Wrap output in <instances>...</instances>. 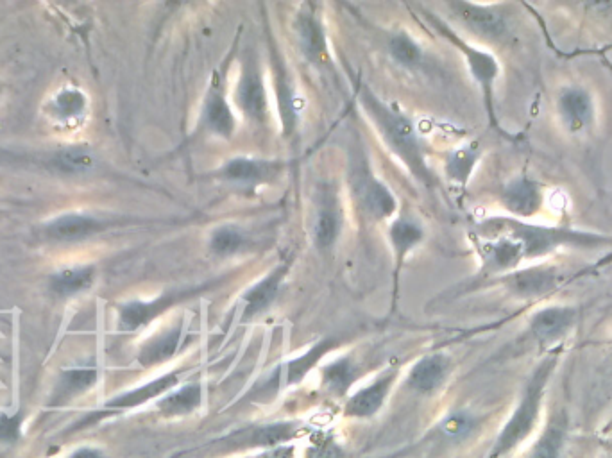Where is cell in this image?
Masks as SVG:
<instances>
[{"instance_id":"6da1fadb","label":"cell","mask_w":612,"mask_h":458,"mask_svg":"<svg viewBox=\"0 0 612 458\" xmlns=\"http://www.w3.org/2000/svg\"><path fill=\"white\" fill-rule=\"evenodd\" d=\"M489 228L502 233L518 249L521 263L544 260L562 249L573 251H609L612 235L570 226H546L514 217H494L485 221Z\"/></svg>"},{"instance_id":"7a4b0ae2","label":"cell","mask_w":612,"mask_h":458,"mask_svg":"<svg viewBox=\"0 0 612 458\" xmlns=\"http://www.w3.org/2000/svg\"><path fill=\"white\" fill-rule=\"evenodd\" d=\"M561 360V351L555 349L550 351L546 357L536 365V369L530 374L521 396H519L518 407L512 412L507 425L503 426L502 433L498 435L491 458H503L510 451L516 450L521 442L527 439L530 433L536 430L539 417L543 412L544 396L548 391V383L552 380L553 373Z\"/></svg>"},{"instance_id":"3957f363","label":"cell","mask_w":612,"mask_h":458,"mask_svg":"<svg viewBox=\"0 0 612 458\" xmlns=\"http://www.w3.org/2000/svg\"><path fill=\"white\" fill-rule=\"evenodd\" d=\"M364 104L371 113V117L380 126L382 135L385 136L387 144L391 145L392 151L400 156L403 162L407 163L410 170L416 174L417 178L428 181V170H426L425 160L421 144L417 140L414 126L410 120L405 119L400 113L392 111L389 106H385L378 101L371 92L364 94Z\"/></svg>"},{"instance_id":"277c9868","label":"cell","mask_w":612,"mask_h":458,"mask_svg":"<svg viewBox=\"0 0 612 458\" xmlns=\"http://www.w3.org/2000/svg\"><path fill=\"white\" fill-rule=\"evenodd\" d=\"M434 24L435 27L439 29V33L444 34V36L464 54L466 63H468L469 72H471V76H473V79H475L478 86H480L482 95H484L485 110H487V115H489L491 126H493L496 131H500L502 135L507 136V133H505L502 126H500L498 115H496V110H494V85H496V79L500 77V63L496 61V58H494L491 52L476 49L471 43L462 40L459 34L450 31V29L444 26L442 22H439V20H434Z\"/></svg>"},{"instance_id":"5b68a950","label":"cell","mask_w":612,"mask_h":458,"mask_svg":"<svg viewBox=\"0 0 612 458\" xmlns=\"http://www.w3.org/2000/svg\"><path fill=\"white\" fill-rule=\"evenodd\" d=\"M570 271L559 265L536 263L527 269L509 272L502 276V285L510 296L523 301H537L550 296L555 290L562 289L570 281Z\"/></svg>"},{"instance_id":"8992f818","label":"cell","mask_w":612,"mask_h":458,"mask_svg":"<svg viewBox=\"0 0 612 458\" xmlns=\"http://www.w3.org/2000/svg\"><path fill=\"white\" fill-rule=\"evenodd\" d=\"M562 129L571 136H580L595 128L598 106L593 92L584 85L562 86L555 101Z\"/></svg>"},{"instance_id":"52a82bcc","label":"cell","mask_w":612,"mask_h":458,"mask_svg":"<svg viewBox=\"0 0 612 458\" xmlns=\"http://www.w3.org/2000/svg\"><path fill=\"white\" fill-rule=\"evenodd\" d=\"M578 323V310L570 305H548L539 308L528 321V331L537 346L555 351Z\"/></svg>"},{"instance_id":"ba28073f","label":"cell","mask_w":612,"mask_h":458,"mask_svg":"<svg viewBox=\"0 0 612 458\" xmlns=\"http://www.w3.org/2000/svg\"><path fill=\"white\" fill-rule=\"evenodd\" d=\"M453 15L459 18L469 31L480 38L500 42L509 34V15L502 6H482L473 2H451Z\"/></svg>"},{"instance_id":"9c48e42d","label":"cell","mask_w":612,"mask_h":458,"mask_svg":"<svg viewBox=\"0 0 612 458\" xmlns=\"http://www.w3.org/2000/svg\"><path fill=\"white\" fill-rule=\"evenodd\" d=\"M500 199L509 217L530 221L544 208V188L536 179L518 176L503 187Z\"/></svg>"},{"instance_id":"30bf717a","label":"cell","mask_w":612,"mask_h":458,"mask_svg":"<svg viewBox=\"0 0 612 458\" xmlns=\"http://www.w3.org/2000/svg\"><path fill=\"white\" fill-rule=\"evenodd\" d=\"M570 430V419L564 410H555L527 458H561Z\"/></svg>"},{"instance_id":"8fae6325","label":"cell","mask_w":612,"mask_h":458,"mask_svg":"<svg viewBox=\"0 0 612 458\" xmlns=\"http://www.w3.org/2000/svg\"><path fill=\"white\" fill-rule=\"evenodd\" d=\"M448 374H450V360L442 355H434L417 362L410 373L408 383L416 391L432 392L446 382Z\"/></svg>"},{"instance_id":"7c38bea8","label":"cell","mask_w":612,"mask_h":458,"mask_svg":"<svg viewBox=\"0 0 612 458\" xmlns=\"http://www.w3.org/2000/svg\"><path fill=\"white\" fill-rule=\"evenodd\" d=\"M394 376L396 374L387 373L380 380L371 383L364 391L357 392L353 398L349 399L346 414L351 417H371L376 414L387 398V392L391 389Z\"/></svg>"},{"instance_id":"4fadbf2b","label":"cell","mask_w":612,"mask_h":458,"mask_svg":"<svg viewBox=\"0 0 612 458\" xmlns=\"http://www.w3.org/2000/svg\"><path fill=\"white\" fill-rule=\"evenodd\" d=\"M174 301H176V296L160 297V299L151 301V303L131 301L128 305L120 308V330L135 331L142 328L145 324L151 323L154 317L162 314L163 310H167Z\"/></svg>"},{"instance_id":"5bb4252c","label":"cell","mask_w":612,"mask_h":458,"mask_svg":"<svg viewBox=\"0 0 612 458\" xmlns=\"http://www.w3.org/2000/svg\"><path fill=\"white\" fill-rule=\"evenodd\" d=\"M238 104L247 117L262 120L267 110V97H265L264 83L258 76L255 68L244 72L238 85Z\"/></svg>"},{"instance_id":"9a60e30c","label":"cell","mask_w":612,"mask_h":458,"mask_svg":"<svg viewBox=\"0 0 612 458\" xmlns=\"http://www.w3.org/2000/svg\"><path fill=\"white\" fill-rule=\"evenodd\" d=\"M285 274H287V267H278L267 278H264L260 283H256L253 289L247 290L246 296H244V301H246L244 315H246V319L255 317L272 305Z\"/></svg>"},{"instance_id":"2e32d148","label":"cell","mask_w":612,"mask_h":458,"mask_svg":"<svg viewBox=\"0 0 612 458\" xmlns=\"http://www.w3.org/2000/svg\"><path fill=\"white\" fill-rule=\"evenodd\" d=\"M299 42L308 60L317 65L328 63V45L324 38L323 26L312 15H303L298 22Z\"/></svg>"},{"instance_id":"e0dca14e","label":"cell","mask_w":612,"mask_h":458,"mask_svg":"<svg viewBox=\"0 0 612 458\" xmlns=\"http://www.w3.org/2000/svg\"><path fill=\"white\" fill-rule=\"evenodd\" d=\"M99 229V222L88 217V215H77V213H70V215H63L60 219L52 221L47 226V233L56 240H79V238L88 237Z\"/></svg>"},{"instance_id":"ac0fdd59","label":"cell","mask_w":612,"mask_h":458,"mask_svg":"<svg viewBox=\"0 0 612 458\" xmlns=\"http://www.w3.org/2000/svg\"><path fill=\"white\" fill-rule=\"evenodd\" d=\"M95 382H97V371L95 369H72V371H67V373L61 374L52 403L54 405L68 403L70 399H74L79 394L92 389Z\"/></svg>"},{"instance_id":"d6986e66","label":"cell","mask_w":612,"mask_h":458,"mask_svg":"<svg viewBox=\"0 0 612 458\" xmlns=\"http://www.w3.org/2000/svg\"><path fill=\"white\" fill-rule=\"evenodd\" d=\"M178 382V374H167V376H163V378H158V380H154V382L147 383V385L140 387V389L126 392V394H122L119 398L111 399L110 407L133 408L138 407V405H144L149 399L158 398V396H162L163 392L170 391Z\"/></svg>"},{"instance_id":"ffe728a7","label":"cell","mask_w":612,"mask_h":458,"mask_svg":"<svg viewBox=\"0 0 612 458\" xmlns=\"http://www.w3.org/2000/svg\"><path fill=\"white\" fill-rule=\"evenodd\" d=\"M201 398H203L201 385L190 383L178 392L170 394L169 398L160 401V410L169 417L188 416L196 412L197 407L201 405Z\"/></svg>"},{"instance_id":"44dd1931","label":"cell","mask_w":612,"mask_h":458,"mask_svg":"<svg viewBox=\"0 0 612 458\" xmlns=\"http://www.w3.org/2000/svg\"><path fill=\"white\" fill-rule=\"evenodd\" d=\"M92 281H94V269L90 267L65 269L52 276L51 289L56 296H74L77 292L88 289Z\"/></svg>"},{"instance_id":"7402d4cb","label":"cell","mask_w":612,"mask_h":458,"mask_svg":"<svg viewBox=\"0 0 612 458\" xmlns=\"http://www.w3.org/2000/svg\"><path fill=\"white\" fill-rule=\"evenodd\" d=\"M276 172H278V165H274V163L238 158V160H233L226 165L224 176L233 179V181L256 183V181H265V179L271 178Z\"/></svg>"},{"instance_id":"603a6c76","label":"cell","mask_w":612,"mask_h":458,"mask_svg":"<svg viewBox=\"0 0 612 458\" xmlns=\"http://www.w3.org/2000/svg\"><path fill=\"white\" fill-rule=\"evenodd\" d=\"M206 122L217 135L221 136H231L233 129H235V119H233L230 106H228V102L224 101V97L217 92L208 95Z\"/></svg>"},{"instance_id":"cb8c5ba5","label":"cell","mask_w":612,"mask_h":458,"mask_svg":"<svg viewBox=\"0 0 612 458\" xmlns=\"http://www.w3.org/2000/svg\"><path fill=\"white\" fill-rule=\"evenodd\" d=\"M179 339H181V328H174L162 337H158L142 349L140 362L149 367V365L162 364L165 360H169L178 351Z\"/></svg>"},{"instance_id":"d4e9b609","label":"cell","mask_w":612,"mask_h":458,"mask_svg":"<svg viewBox=\"0 0 612 458\" xmlns=\"http://www.w3.org/2000/svg\"><path fill=\"white\" fill-rule=\"evenodd\" d=\"M54 115L60 120H77L83 117L86 110V97L76 88H65L52 101Z\"/></svg>"},{"instance_id":"484cf974","label":"cell","mask_w":612,"mask_h":458,"mask_svg":"<svg viewBox=\"0 0 612 458\" xmlns=\"http://www.w3.org/2000/svg\"><path fill=\"white\" fill-rule=\"evenodd\" d=\"M323 378L328 391H332L333 394H344L355 380V367L348 358H342L324 369Z\"/></svg>"},{"instance_id":"4316f807","label":"cell","mask_w":612,"mask_h":458,"mask_svg":"<svg viewBox=\"0 0 612 458\" xmlns=\"http://www.w3.org/2000/svg\"><path fill=\"white\" fill-rule=\"evenodd\" d=\"M364 201H366L367 210L380 219L389 217L396 210V201L391 192L383 187L382 183H376V181L367 185Z\"/></svg>"},{"instance_id":"83f0119b","label":"cell","mask_w":612,"mask_h":458,"mask_svg":"<svg viewBox=\"0 0 612 458\" xmlns=\"http://www.w3.org/2000/svg\"><path fill=\"white\" fill-rule=\"evenodd\" d=\"M333 346H335V344H333L332 340H323V342L315 344L314 348L310 349L303 357L292 360L289 367H287V369H289V376H287L289 383L301 382V380L305 378V374H308V371L319 362V358L326 355Z\"/></svg>"},{"instance_id":"f1b7e54d","label":"cell","mask_w":612,"mask_h":458,"mask_svg":"<svg viewBox=\"0 0 612 458\" xmlns=\"http://www.w3.org/2000/svg\"><path fill=\"white\" fill-rule=\"evenodd\" d=\"M340 221L339 215L333 210H323L317 215L314 224V240L317 247L328 249L335 244L339 237Z\"/></svg>"},{"instance_id":"f546056e","label":"cell","mask_w":612,"mask_h":458,"mask_svg":"<svg viewBox=\"0 0 612 458\" xmlns=\"http://www.w3.org/2000/svg\"><path fill=\"white\" fill-rule=\"evenodd\" d=\"M391 240L398 255H407L412 247L423 240V229L408 221H398L392 224Z\"/></svg>"},{"instance_id":"4dcf8cb0","label":"cell","mask_w":612,"mask_h":458,"mask_svg":"<svg viewBox=\"0 0 612 458\" xmlns=\"http://www.w3.org/2000/svg\"><path fill=\"white\" fill-rule=\"evenodd\" d=\"M476 162H478L476 149H473V147L460 149L457 153L451 154V158L448 160V176L455 179L460 185H466L471 172L475 169Z\"/></svg>"},{"instance_id":"1f68e13d","label":"cell","mask_w":612,"mask_h":458,"mask_svg":"<svg viewBox=\"0 0 612 458\" xmlns=\"http://www.w3.org/2000/svg\"><path fill=\"white\" fill-rule=\"evenodd\" d=\"M389 51H391L392 58L405 67H414L423 56L419 45L412 38H408L407 34L394 36L389 43Z\"/></svg>"},{"instance_id":"d6a6232c","label":"cell","mask_w":612,"mask_h":458,"mask_svg":"<svg viewBox=\"0 0 612 458\" xmlns=\"http://www.w3.org/2000/svg\"><path fill=\"white\" fill-rule=\"evenodd\" d=\"M212 251L215 255H233L242 246V235L235 228H221L213 233Z\"/></svg>"},{"instance_id":"836d02e7","label":"cell","mask_w":612,"mask_h":458,"mask_svg":"<svg viewBox=\"0 0 612 458\" xmlns=\"http://www.w3.org/2000/svg\"><path fill=\"white\" fill-rule=\"evenodd\" d=\"M60 165L68 172H85L92 167V156L83 149H68L60 154Z\"/></svg>"},{"instance_id":"e575fe53","label":"cell","mask_w":612,"mask_h":458,"mask_svg":"<svg viewBox=\"0 0 612 458\" xmlns=\"http://www.w3.org/2000/svg\"><path fill=\"white\" fill-rule=\"evenodd\" d=\"M20 428H22V416L0 414V442L4 444L17 442L20 437Z\"/></svg>"},{"instance_id":"d590c367","label":"cell","mask_w":612,"mask_h":458,"mask_svg":"<svg viewBox=\"0 0 612 458\" xmlns=\"http://www.w3.org/2000/svg\"><path fill=\"white\" fill-rule=\"evenodd\" d=\"M473 428V419L466 414H453L442 423V432L450 437H462Z\"/></svg>"},{"instance_id":"8d00e7d4","label":"cell","mask_w":612,"mask_h":458,"mask_svg":"<svg viewBox=\"0 0 612 458\" xmlns=\"http://www.w3.org/2000/svg\"><path fill=\"white\" fill-rule=\"evenodd\" d=\"M308 458H348L337 442L332 439H321L315 442L308 451Z\"/></svg>"},{"instance_id":"74e56055","label":"cell","mask_w":612,"mask_h":458,"mask_svg":"<svg viewBox=\"0 0 612 458\" xmlns=\"http://www.w3.org/2000/svg\"><path fill=\"white\" fill-rule=\"evenodd\" d=\"M294 448L292 446H278L274 450L267 451L264 455H260L258 458H294Z\"/></svg>"},{"instance_id":"f35d334b","label":"cell","mask_w":612,"mask_h":458,"mask_svg":"<svg viewBox=\"0 0 612 458\" xmlns=\"http://www.w3.org/2000/svg\"><path fill=\"white\" fill-rule=\"evenodd\" d=\"M70 458H104L102 457L101 451L90 450V448H83V450H77L74 455Z\"/></svg>"},{"instance_id":"ab89813d","label":"cell","mask_w":612,"mask_h":458,"mask_svg":"<svg viewBox=\"0 0 612 458\" xmlns=\"http://www.w3.org/2000/svg\"><path fill=\"white\" fill-rule=\"evenodd\" d=\"M607 67H609V70H611V74H612V65H611V63H607Z\"/></svg>"}]
</instances>
